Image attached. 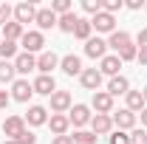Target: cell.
I'll return each mask as SVG.
<instances>
[{"mask_svg":"<svg viewBox=\"0 0 147 144\" xmlns=\"http://www.w3.org/2000/svg\"><path fill=\"white\" fill-rule=\"evenodd\" d=\"M20 45H23V51H26V54H34V51H42L45 37H42V31H26L23 40H20Z\"/></svg>","mask_w":147,"mask_h":144,"instance_id":"obj_1","label":"cell"},{"mask_svg":"<svg viewBox=\"0 0 147 144\" xmlns=\"http://www.w3.org/2000/svg\"><path fill=\"white\" fill-rule=\"evenodd\" d=\"M31 96H34V88H31L28 79H14V82H11V99H14V102H23V105H26Z\"/></svg>","mask_w":147,"mask_h":144,"instance_id":"obj_2","label":"cell"},{"mask_svg":"<svg viewBox=\"0 0 147 144\" xmlns=\"http://www.w3.org/2000/svg\"><path fill=\"white\" fill-rule=\"evenodd\" d=\"M91 108L88 105H74L71 110H68V122H71L74 127H85V124H91Z\"/></svg>","mask_w":147,"mask_h":144,"instance_id":"obj_3","label":"cell"},{"mask_svg":"<svg viewBox=\"0 0 147 144\" xmlns=\"http://www.w3.org/2000/svg\"><path fill=\"white\" fill-rule=\"evenodd\" d=\"M79 82H82V88L85 90H99V85H102V73H99V68H82V73H79Z\"/></svg>","mask_w":147,"mask_h":144,"instance_id":"obj_4","label":"cell"},{"mask_svg":"<svg viewBox=\"0 0 147 144\" xmlns=\"http://www.w3.org/2000/svg\"><path fill=\"white\" fill-rule=\"evenodd\" d=\"M91 26L96 31H102V34H113V31H116V17L108 14V11H99V14L91 20Z\"/></svg>","mask_w":147,"mask_h":144,"instance_id":"obj_5","label":"cell"},{"mask_svg":"<svg viewBox=\"0 0 147 144\" xmlns=\"http://www.w3.org/2000/svg\"><path fill=\"white\" fill-rule=\"evenodd\" d=\"M91 105H93V110L96 113H113V96H110L108 90H96L93 93V99H91Z\"/></svg>","mask_w":147,"mask_h":144,"instance_id":"obj_6","label":"cell"},{"mask_svg":"<svg viewBox=\"0 0 147 144\" xmlns=\"http://www.w3.org/2000/svg\"><path fill=\"white\" fill-rule=\"evenodd\" d=\"M34 17H37V6L34 3H17V6H14V23L26 26V23H34Z\"/></svg>","mask_w":147,"mask_h":144,"instance_id":"obj_7","label":"cell"},{"mask_svg":"<svg viewBox=\"0 0 147 144\" xmlns=\"http://www.w3.org/2000/svg\"><path fill=\"white\" fill-rule=\"evenodd\" d=\"M85 54L91 57V59H102V57H108V42H105L102 37H91V40L85 42Z\"/></svg>","mask_w":147,"mask_h":144,"instance_id":"obj_8","label":"cell"},{"mask_svg":"<svg viewBox=\"0 0 147 144\" xmlns=\"http://www.w3.org/2000/svg\"><path fill=\"white\" fill-rule=\"evenodd\" d=\"M57 65H59V57L54 51H42V54L37 57V71L45 73V76H51V71H54Z\"/></svg>","mask_w":147,"mask_h":144,"instance_id":"obj_9","label":"cell"},{"mask_svg":"<svg viewBox=\"0 0 147 144\" xmlns=\"http://www.w3.org/2000/svg\"><path fill=\"white\" fill-rule=\"evenodd\" d=\"M48 99H51V113H65V110H71V93H68V90H54Z\"/></svg>","mask_w":147,"mask_h":144,"instance_id":"obj_10","label":"cell"},{"mask_svg":"<svg viewBox=\"0 0 147 144\" xmlns=\"http://www.w3.org/2000/svg\"><path fill=\"white\" fill-rule=\"evenodd\" d=\"M23 130H26V119H23V116H9V119L3 122V133L9 136V141H14Z\"/></svg>","mask_w":147,"mask_h":144,"instance_id":"obj_11","label":"cell"},{"mask_svg":"<svg viewBox=\"0 0 147 144\" xmlns=\"http://www.w3.org/2000/svg\"><path fill=\"white\" fill-rule=\"evenodd\" d=\"M119 68H122V59L116 54H108V57H102V62H99V73L102 76H119Z\"/></svg>","mask_w":147,"mask_h":144,"instance_id":"obj_12","label":"cell"},{"mask_svg":"<svg viewBox=\"0 0 147 144\" xmlns=\"http://www.w3.org/2000/svg\"><path fill=\"white\" fill-rule=\"evenodd\" d=\"M110 130H113V119H110L108 113H96L91 119V133H96V136H108Z\"/></svg>","mask_w":147,"mask_h":144,"instance_id":"obj_13","label":"cell"},{"mask_svg":"<svg viewBox=\"0 0 147 144\" xmlns=\"http://www.w3.org/2000/svg\"><path fill=\"white\" fill-rule=\"evenodd\" d=\"M31 88H34V93H40V96H51V93L57 90V82H54V76L40 73L34 82H31Z\"/></svg>","mask_w":147,"mask_h":144,"instance_id":"obj_14","label":"cell"},{"mask_svg":"<svg viewBox=\"0 0 147 144\" xmlns=\"http://www.w3.org/2000/svg\"><path fill=\"white\" fill-rule=\"evenodd\" d=\"M127 45H133V40H130L127 31H113V34H110V40H108V48H113V51H116V57L122 54Z\"/></svg>","mask_w":147,"mask_h":144,"instance_id":"obj_15","label":"cell"},{"mask_svg":"<svg viewBox=\"0 0 147 144\" xmlns=\"http://www.w3.org/2000/svg\"><path fill=\"white\" fill-rule=\"evenodd\" d=\"M110 119H113V124L119 127V130H133V127H136V113H130L127 108H122L119 113H113Z\"/></svg>","mask_w":147,"mask_h":144,"instance_id":"obj_16","label":"cell"},{"mask_svg":"<svg viewBox=\"0 0 147 144\" xmlns=\"http://www.w3.org/2000/svg\"><path fill=\"white\" fill-rule=\"evenodd\" d=\"M45 122H48V110L42 108V105H31L28 113H26V124L40 127V124H45Z\"/></svg>","mask_w":147,"mask_h":144,"instance_id":"obj_17","label":"cell"},{"mask_svg":"<svg viewBox=\"0 0 147 144\" xmlns=\"http://www.w3.org/2000/svg\"><path fill=\"white\" fill-rule=\"evenodd\" d=\"M59 68L68 73V76H79V73H82V59H79L76 54H65L62 59H59Z\"/></svg>","mask_w":147,"mask_h":144,"instance_id":"obj_18","label":"cell"},{"mask_svg":"<svg viewBox=\"0 0 147 144\" xmlns=\"http://www.w3.org/2000/svg\"><path fill=\"white\" fill-rule=\"evenodd\" d=\"M34 23H37L40 31H48V28H54V26H57V14L51 11V9H37Z\"/></svg>","mask_w":147,"mask_h":144,"instance_id":"obj_19","label":"cell"},{"mask_svg":"<svg viewBox=\"0 0 147 144\" xmlns=\"http://www.w3.org/2000/svg\"><path fill=\"white\" fill-rule=\"evenodd\" d=\"M48 127H51V133H54V136H65V133H68V127H71V122H68V116H65V113H51Z\"/></svg>","mask_w":147,"mask_h":144,"instance_id":"obj_20","label":"cell"},{"mask_svg":"<svg viewBox=\"0 0 147 144\" xmlns=\"http://www.w3.org/2000/svg\"><path fill=\"white\" fill-rule=\"evenodd\" d=\"M34 68H37V57L34 54H26V51L17 54V59H14V71L17 73H31Z\"/></svg>","mask_w":147,"mask_h":144,"instance_id":"obj_21","label":"cell"},{"mask_svg":"<svg viewBox=\"0 0 147 144\" xmlns=\"http://www.w3.org/2000/svg\"><path fill=\"white\" fill-rule=\"evenodd\" d=\"M127 90H130V82L122 76V73L113 76V79L108 82V93H110V96H127Z\"/></svg>","mask_w":147,"mask_h":144,"instance_id":"obj_22","label":"cell"},{"mask_svg":"<svg viewBox=\"0 0 147 144\" xmlns=\"http://www.w3.org/2000/svg\"><path fill=\"white\" fill-rule=\"evenodd\" d=\"M127 110L130 113H142L144 110V93L142 90H127Z\"/></svg>","mask_w":147,"mask_h":144,"instance_id":"obj_23","label":"cell"},{"mask_svg":"<svg viewBox=\"0 0 147 144\" xmlns=\"http://www.w3.org/2000/svg\"><path fill=\"white\" fill-rule=\"evenodd\" d=\"M23 34H26V31H23V26H20V23H14V20L3 26V40H11V42H17V40H23Z\"/></svg>","mask_w":147,"mask_h":144,"instance_id":"obj_24","label":"cell"},{"mask_svg":"<svg viewBox=\"0 0 147 144\" xmlns=\"http://www.w3.org/2000/svg\"><path fill=\"white\" fill-rule=\"evenodd\" d=\"M76 14L74 11H68V14H62V17H57V28L59 31H65V34H74V28H76Z\"/></svg>","mask_w":147,"mask_h":144,"instance_id":"obj_25","label":"cell"},{"mask_svg":"<svg viewBox=\"0 0 147 144\" xmlns=\"http://www.w3.org/2000/svg\"><path fill=\"white\" fill-rule=\"evenodd\" d=\"M91 31H93V26H91V20H85V17H79L76 20V28H74V37L76 40H91Z\"/></svg>","mask_w":147,"mask_h":144,"instance_id":"obj_26","label":"cell"},{"mask_svg":"<svg viewBox=\"0 0 147 144\" xmlns=\"http://www.w3.org/2000/svg\"><path fill=\"white\" fill-rule=\"evenodd\" d=\"M0 57H3L6 62L17 59V42H11V40H0Z\"/></svg>","mask_w":147,"mask_h":144,"instance_id":"obj_27","label":"cell"},{"mask_svg":"<svg viewBox=\"0 0 147 144\" xmlns=\"http://www.w3.org/2000/svg\"><path fill=\"white\" fill-rule=\"evenodd\" d=\"M71 139H74V144H96V139H99V136H96V133H91V130H76Z\"/></svg>","mask_w":147,"mask_h":144,"instance_id":"obj_28","label":"cell"},{"mask_svg":"<svg viewBox=\"0 0 147 144\" xmlns=\"http://www.w3.org/2000/svg\"><path fill=\"white\" fill-rule=\"evenodd\" d=\"M14 62H6V59H0V82H14Z\"/></svg>","mask_w":147,"mask_h":144,"instance_id":"obj_29","label":"cell"},{"mask_svg":"<svg viewBox=\"0 0 147 144\" xmlns=\"http://www.w3.org/2000/svg\"><path fill=\"white\" fill-rule=\"evenodd\" d=\"M48 9L54 11L57 17H62V14H68V11H71V0H54Z\"/></svg>","mask_w":147,"mask_h":144,"instance_id":"obj_30","label":"cell"},{"mask_svg":"<svg viewBox=\"0 0 147 144\" xmlns=\"http://www.w3.org/2000/svg\"><path fill=\"white\" fill-rule=\"evenodd\" d=\"M11 17H14V9H11L9 3H0V26L11 23Z\"/></svg>","mask_w":147,"mask_h":144,"instance_id":"obj_31","label":"cell"},{"mask_svg":"<svg viewBox=\"0 0 147 144\" xmlns=\"http://www.w3.org/2000/svg\"><path fill=\"white\" fill-rule=\"evenodd\" d=\"M82 9H85L88 14H93V17H96V14L102 11V0H82Z\"/></svg>","mask_w":147,"mask_h":144,"instance_id":"obj_32","label":"cell"},{"mask_svg":"<svg viewBox=\"0 0 147 144\" xmlns=\"http://www.w3.org/2000/svg\"><path fill=\"white\" fill-rule=\"evenodd\" d=\"M108 144H130V136L125 133V130H116V133H110Z\"/></svg>","mask_w":147,"mask_h":144,"instance_id":"obj_33","label":"cell"},{"mask_svg":"<svg viewBox=\"0 0 147 144\" xmlns=\"http://www.w3.org/2000/svg\"><path fill=\"white\" fill-rule=\"evenodd\" d=\"M122 0H105L102 3V11H108V14H116V11H122Z\"/></svg>","mask_w":147,"mask_h":144,"instance_id":"obj_34","label":"cell"},{"mask_svg":"<svg viewBox=\"0 0 147 144\" xmlns=\"http://www.w3.org/2000/svg\"><path fill=\"white\" fill-rule=\"evenodd\" d=\"M130 144H147V133L139 130V127H133L130 130Z\"/></svg>","mask_w":147,"mask_h":144,"instance_id":"obj_35","label":"cell"},{"mask_svg":"<svg viewBox=\"0 0 147 144\" xmlns=\"http://www.w3.org/2000/svg\"><path fill=\"white\" fill-rule=\"evenodd\" d=\"M136 57H139V45H127V48L119 54V59H122V62H130V59H136Z\"/></svg>","mask_w":147,"mask_h":144,"instance_id":"obj_36","label":"cell"},{"mask_svg":"<svg viewBox=\"0 0 147 144\" xmlns=\"http://www.w3.org/2000/svg\"><path fill=\"white\" fill-rule=\"evenodd\" d=\"M14 144H37V136L31 133V130H23L17 139H14Z\"/></svg>","mask_w":147,"mask_h":144,"instance_id":"obj_37","label":"cell"},{"mask_svg":"<svg viewBox=\"0 0 147 144\" xmlns=\"http://www.w3.org/2000/svg\"><path fill=\"white\" fill-rule=\"evenodd\" d=\"M136 42H139V51H147V28H142L136 34Z\"/></svg>","mask_w":147,"mask_h":144,"instance_id":"obj_38","label":"cell"},{"mask_svg":"<svg viewBox=\"0 0 147 144\" xmlns=\"http://www.w3.org/2000/svg\"><path fill=\"white\" fill-rule=\"evenodd\" d=\"M9 102H11V93L0 90V110H3V108H9Z\"/></svg>","mask_w":147,"mask_h":144,"instance_id":"obj_39","label":"cell"},{"mask_svg":"<svg viewBox=\"0 0 147 144\" xmlns=\"http://www.w3.org/2000/svg\"><path fill=\"white\" fill-rule=\"evenodd\" d=\"M51 144H74V139H71V136H54Z\"/></svg>","mask_w":147,"mask_h":144,"instance_id":"obj_40","label":"cell"},{"mask_svg":"<svg viewBox=\"0 0 147 144\" xmlns=\"http://www.w3.org/2000/svg\"><path fill=\"white\" fill-rule=\"evenodd\" d=\"M125 6H127V9H133V11H139V9L144 6V0H127Z\"/></svg>","mask_w":147,"mask_h":144,"instance_id":"obj_41","label":"cell"},{"mask_svg":"<svg viewBox=\"0 0 147 144\" xmlns=\"http://www.w3.org/2000/svg\"><path fill=\"white\" fill-rule=\"evenodd\" d=\"M136 59H139L142 65H147V51H139V57H136Z\"/></svg>","mask_w":147,"mask_h":144,"instance_id":"obj_42","label":"cell"},{"mask_svg":"<svg viewBox=\"0 0 147 144\" xmlns=\"http://www.w3.org/2000/svg\"><path fill=\"white\" fill-rule=\"evenodd\" d=\"M142 124H144V127H147V108H144V110H142Z\"/></svg>","mask_w":147,"mask_h":144,"instance_id":"obj_43","label":"cell"},{"mask_svg":"<svg viewBox=\"0 0 147 144\" xmlns=\"http://www.w3.org/2000/svg\"><path fill=\"white\" fill-rule=\"evenodd\" d=\"M142 93H144V105H147V88H144V90H142Z\"/></svg>","mask_w":147,"mask_h":144,"instance_id":"obj_44","label":"cell"},{"mask_svg":"<svg viewBox=\"0 0 147 144\" xmlns=\"http://www.w3.org/2000/svg\"><path fill=\"white\" fill-rule=\"evenodd\" d=\"M3 144H14V141H3Z\"/></svg>","mask_w":147,"mask_h":144,"instance_id":"obj_45","label":"cell"},{"mask_svg":"<svg viewBox=\"0 0 147 144\" xmlns=\"http://www.w3.org/2000/svg\"><path fill=\"white\" fill-rule=\"evenodd\" d=\"M0 40H3V37H0Z\"/></svg>","mask_w":147,"mask_h":144,"instance_id":"obj_46","label":"cell"}]
</instances>
